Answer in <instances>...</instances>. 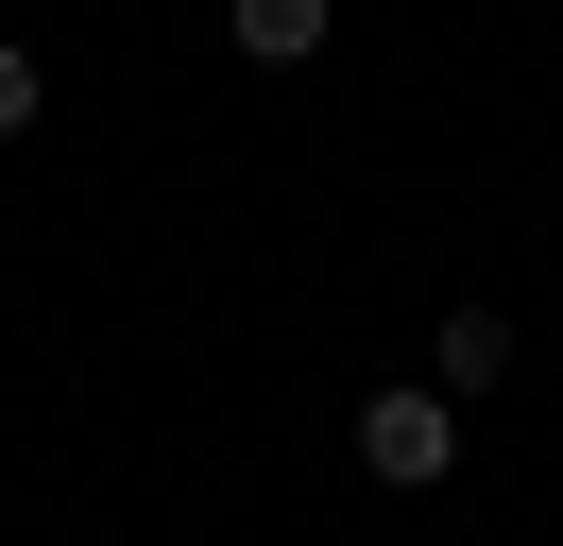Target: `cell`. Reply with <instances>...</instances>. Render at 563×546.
<instances>
[{"label":"cell","instance_id":"6da1fadb","mask_svg":"<svg viewBox=\"0 0 563 546\" xmlns=\"http://www.w3.org/2000/svg\"><path fill=\"white\" fill-rule=\"evenodd\" d=\"M358 478H376V495H444V478H461V410L444 393H358Z\"/></svg>","mask_w":563,"mask_h":546},{"label":"cell","instance_id":"7a4b0ae2","mask_svg":"<svg viewBox=\"0 0 563 546\" xmlns=\"http://www.w3.org/2000/svg\"><path fill=\"white\" fill-rule=\"evenodd\" d=\"M512 359H529V341H512V307H444V341H427V393H444V410H478V393H512Z\"/></svg>","mask_w":563,"mask_h":546},{"label":"cell","instance_id":"3957f363","mask_svg":"<svg viewBox=\"0 0 563 546\" xmlns=\"http://www.w3.org/2000/svg\"><path fill=\"white\" fill-rule=\"evenodd\" d=\"M222 34H240V68H308L342 34V0H222Z\"/></svg>","mask_w":563,"mask_h":546},{"label":"cell","instance_id":"277c9868","mask_svg":"<svg viewBox=\"0 0 563 546\" xmlns=\"http://www.w3.org/2000/svg\"><path fill=\"white\" fill-rule=\"evenodd\" d=\"M35 120H52V68L18 52V34H0V136H35Z\"/></svg>","mask_w":563,"mask_h":546}]
</instances>
